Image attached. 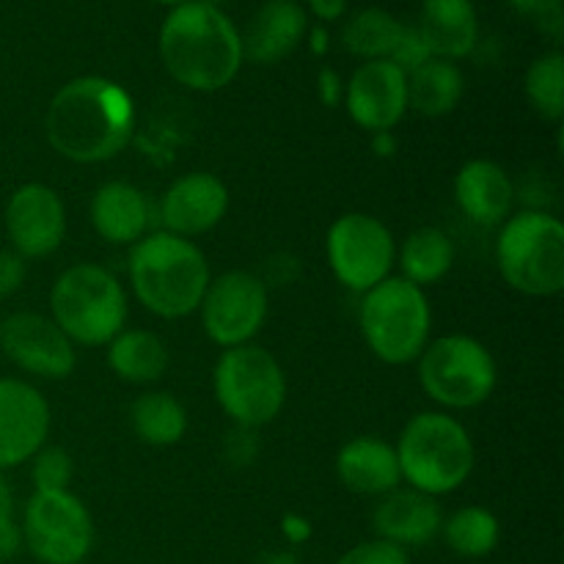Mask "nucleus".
Instances as JSON below:
<instances>
[{"mask_svg":"<svg viewBox=\"0 0 564 564\" xmlns=\"http://www.w3.org/2000/svg\"><path fill=\"white\" fill-rule=\"evenodd\" d=\"M47 141L72 163H105L127 149L135 132L130 91L108 77H75L55 91L44 119Z\"/></svg>","mask_w":564,"mask_h":564,"instance_id":"nucleus-1","label":"nucleus"},{"mask_svg":"<svg viewBox=\"0 0 564 564\" xmlns=\"http://www.w3.org/2000/svg\"><path fill=\"white\" fill-rule=\"evenodd\" d=\"M160 58L165 72L191 91H220L246 61L242 39L224 9L187 0L169 11L160 25Z\"/></svg>","mask_w":564,"mask_h":564,"instance_id":"nucleus-2","label":"nucleus"},{"mask_svg":"<svg viewBox=\"0 0 564 564\" xmlns=\"http://www.w3.org/2000/svg\"><path fill=\"white\" fill-rule=\"evenodd\" d=\"M130 286L147 312L182 319L198 312L213 273L202 248L171 231H152L130 248Z\"/></svg>","mask_w":564,"mask_h":564,"instance_id":"nucleus-3","label":"nucleus"},{"mask_svg":"<svg viewBox=\"0 0 564 564\" xmlns=\"http://www.w3.org/2000/svg\"><path fill=\"white\" fill-rule=\"evenodd\" d=\"M402 482L433 499L455 494L477 466V446L460 419L446 411L416 413L397 441Z\"/></svg>","mask_w":564,"mask_h":564,"instance_id":"nucleus-4","label":"nucleus"},{"mask_svg":"<svg viewBox=\"0 0 564 564\" xmlns=\"http://www.w3.org/2000/svg\"><path fill=\"white\" fill-rule=\"evenodd\" d=\"M50 317L75 347H102L124 330L127 292L102 264H72L50 290Z\"/></svg>","mask_w":564,"mask_h":564,"instance_id":"nucleus-5","label":"nucleus"},{"mask_svg":"<svg viewBox=\"0 0 564 564\" xmlns=\"http://www.w3.org/2000/svg\"><path fill=\"white\" fill-rule=\"evenodd\" d=\"M358 325L367 347L380 361L405 367L422 356L433 334L427 292L402 275H389L361 295Z\"/></svg>","mask_w":564,"mask_h":564,"instance_id":"nucleus-6","label":"nucleus"},{"mask_svg":"<svg viewBox=\"0 0 564 564\" xmlns=\"http://www.w3.org/2000/svg\"><path fill=\"white\" fill-rule=\"evenodd\" d=\"M496 264L507 284L529 297L564 290V226L543 209H523L501 224Z\"/></svg>","mask_w":564,"mask_h":564,"instance_id":"nucleus-7","label":"nucleus"},{"mask_svg":"<svg viewBox=\"0 0 564 564\" xmlns=\"http://www.w3.org/2000/svg\"><path fill=\"white\" fill-rule=\"evenodd\" d=\"M213 391L220 411L246 430L275 422L286 402V378L279 358L259 345L229 347L213 372Z\"/></svg>","mask_w":564,"mask_h":564,"instance_id":"nucleus-8","label":"nucleus"},{"mask_svg":"<svg viewBox=\"0 0 564 564\" xmlns=\"http://www.w3.org/2000/svg\"><path fill=\"white\" fill-rule=\"evenodd\" d=\"M419 361V386L446 411H471L494 397L499 367L488 347L466 334L430 339Z\"/></svg>","mask_w":564,"mask_h":564,"instance_id":"nucleus-9","label":"nucleus"},{"mask_svg":"<svg viewBox=\"0 0 564 564\" xmlns=\"http://www.w3.org/2000/svg\"><path fill=\"white\" fill-rule=\"evenodd\" d=\"M20 534L22 545L42 564H80L94 545V521L72 490H33Z\"/></svg>","mask_w":564,"mask_h":564,"instance_id":"nucleus-10","label":"nucleus"},{"mask_svg":"<svg viewBox=\"0 0 564 564\" xmlns=\"http://www.w3.org/2000/svg\"><path fill=\"white\" fill-rule=\"evenodd\" d=\"M330 273L345 290L369 292L389 279L397 262V242L389 226L369 213H345L325 237Z\"/></svg>","mask_w":564,"mask_h":564,"instance_id":"nucleus-11","label":"nucleus"},{"mask_svg":"<svg viewBox=\"0 0 564 564\" xmlns=\"http://www.w3.org/2000/svg\"><path fill=\"white\" fill-rule=\"evenodd\" d=\"M270 312V292L262 275L248 270H229L209 281L202 297L204 334L209 341L229 347L251 345Z\"/></svg>","mask_w":564,"mask_h":564,"instance_id":"nucleus-12","label":"nucleus"},{"mask_svg":"<svg viewBox=\"0 0 564 564\" xmlns=\"http://www.w3.org/2000/svg\"><path fill=\"white\" fill-rule=\"evenodd\" d=\"M0 350L33 378L64 380L77 367V347L69 336L36 312H14L0 323Z\"/></svg>","mask_w":564,"mask_h":564,"instance_id":"nucleus-13","label":"nucleus"},{"mask_svg":"<svg viewBox=\"0 0 564 564\" xmlns=\"http://www.w3.org/2000/svg\"><path fill=\"white\" fill-rule=\"evenodd\" d=\"M6 237L22 259H44L66 237V207L58 193L42 182L20 185L6 202Z\"/></svg>","mask_w":564,"mask_h":564,"instance_id":"nucleus-14","label":"nucleus"},{"mask_svg":"<svg viewBox=\"0 0 564 564\" xmlns=\"http://www.w3.org/2000/svg\"><path fill=\"white\" fill-rule=\"evenodd\" d=\"M345 108L361 130L389 132L408 113V75L389 58L364 61L345 86Z\"/></svg>","mask_w":564,"mask_h":564,"instance_id":"nucleus-15","label":"nucleus"},{"mask_svg":"<svg viewBox=\"0 0 564 564\" xmlns=\"http://www.w3.org/2000/svg\"><path fill=\"white\" fill-rule=\"evenodd\" d=\"M50 405L36 386L0 378V471L31 463L47 444Z\"/></svg>","mask_w":564,"mask_h":564,"instance_id":"nucleus-16","label":"nucleus"},{"mask_svg":"<svg viewBox=\"0 0 564 564\" xmlns=\"http://www.w3.org/2000/svg\"><path fill=\"white\" fill-rule=\"evenodd\" d=\"M229 213V187L209 171H191L171 182L158 204L163 231L193 240L213 231Z\"/></svg>","mask_w":564,"mask_h":564,"instance_id":"nucleus-17","label":"nucleus"},{"mask_svg":"<svg viewBox=\"0 0 564 564\" xmlns=\"http://www.w3.org/2000/svg\"><path fill=\"white\" fill-rule=\"evenodd\" d=\"M444 512L438 501L413 488H397L380 496L372 512V527L380 540L400 549H422L441 534Z\"/></svg>","mask_w":564,"mask_h":564,"instance_id":"nucleus-18","label":"nucleus"},{"mask_svg":"<svg viewBox=\"0 0 564 564\" xmlns=\"http://www.w3.org/2000/svg\"><path fill=\"white\" fill-rule=\"evenodd\" d=\"M308 33V17L295 0H268L248 22L242 39V55L253 64H279L295 53Z\"/></svg>","mask_w":564,"mask_h":564,"instance_id":"nucleus-19","label":"nucleus"},{"mask_svg":"<svg viewBox=\"0 0 564 564\" xmlns=\"http://www.w3.org/2000/svg\"><path fill=\"white\" fill-rule=\"evenodd\" d=\"M455 202L471 224L490 229L512 215L516 185L494 160H468L455 176Z\"/></svg>","mask_w":564,"mask_h":564,"instance_id":"nucleus-20","label":"nucleus"},{"mask_svg":"<svg viewBox=\"0 0 564 564\" xmlns=\"http://www.w3.org/2000/svg\"><path fill=\"white\" fill-rule=\"evenodd\" d=\"M94 231L110 246H135L141 237L149 235L152 226V207L143 196L141 187L130 182H105L97 187L88 207Z\"/></svg>","mask_w":564,"mask_h":564,"instance_id":"nucleus-21","label":"nucleus"},{"mask_svg":"<svg viewBox=\"0 0 564 564\" xmlns=\"http://www.w3.org/2000/svg\"><path fill=\"white\" fill-rule=\"evenodd\" d=\"M336 477L347 490L361 496H386L402 485L397 449L378 435H358L336 455Z\"/></svg>","mask_w":564,"mask_h":564,"instance_id":"nucleus-22","label":"nucleus"},{"mask_svg":"<svg viewBox=\"0 0 564 564\" xmlns=\"http://www.w3.org/2000/svg\"><path fill=\"white\" fill-rule=\"evenodd\" d=\"M416 28L433 58L457 61L477 47L479 20L471 0H424Z\"/></svg>","mask_w":564,"mask_h":564,"instance_id":"nucleus-23","label":"nucleus"},{"mask_svg":"<svg viewBox=\"0 0 564 564\" xmlns=\"http://www.w3.org/2000/svg\"><path fill=\"white\" fill-rule=\"evenodd\" d=\"M169 347L158 334L143 328H124L108 341V367L124 383L149 386L169 369Z\"/></svg>","mask_w":564,"mask_h":564,"instance_id":"nucleus-24","label":"nucleus"},{"mask_svg":"<svg viewBox=\"0 0 564 564\" xmlns=\"http://www.w3.org/2000/svg\"><path fill=\"white\" fill-rule=\"evenodd\" d=\"M402 279L416 286H433L455 268V242L438 226H424L411 231L397 248V262Z\"/></svg>","mask_w":564,"mask_h":564,"instance_id":"nucleus-25","label":"nucleus"},{"mask_svg":"<svg viewBox=\"0 0 564 564\" xmlns=\"http://www.w3.org/2000/svg\"><path fill=\"white\" fill-rule=\"evenodd\" d=\"M466 80L455 61L430 58L408 75V108L427 119H441L460 105Z\"/></svg>","mask_w":564,"mask_h":564,"instance_id":"nucleus-26","label":"nucleus"},{"mask_svg":"<svg viewBox=\"0 0 564 564\" xmlns=\"http://www.w3.org/2000/svg\"><path fill=\"white\" fill-rule=\"evenodd\" d=\"M130 424L147 446H174L187 433V411L169 391H147L130 408Z\"/></svg>","mask_w":564,"mask_h":564,"instance_id":"nucleus-27","label":"nucleus"},{"mask_svg":"<svg viewBox=\"0 0 564 564\" xmlns=\"http://www.w3.org/2000/svg\"><path fill=\"white\" fill-rule=\"evenodd\" d=\"M441 534H444L446 545H449L457 556L482 560V556L494 554L496 545H499L501 527L499 518H496L488 507L471 505L452 512V516L441 523Z\"/></svg>","mask_w":564,"mask_h":564,"instance_id":"nucleus-28","label":"nucleus"},{"mask_svg":"<svg viewBox=\"0 0 564 564\" xmlns=\"http://www.w3.org/2000/svg\"><path fill=\"white\" fill-rule=\"evenodd\" d=\"M402 22L383 9H361L341 28V44L347 53L364 61L391 58L397 42H400Z\"/></svg>","mask_w":564,"mask_h":564,"instance_id":"nucleus-29","label":"nucleus"},{"mask_svg":"<svg viewBox=\"0 0 564 564\" xmlns=\"http://www.w3.org/2000/svg\"><path fill=\"white\" fill-rule=\"evenodd\" d=\"M527 97L543 119L562 121L564 116V58L562 53H545L529 66Z\"/></svg>","mask_w":564,"mask_h":564,"instance_id":"nucleus-30","label":"nucleus"},{"mask_svg":"<svg viewBox=\"0 0 564 564\" xmlns=\"http://www.w3.org/2000/svg\"><path fill=\"white\" fill-rule=\"evenodd\" d=\"M72 477H75V463L72 455L61 446H42L31 457V479L33 490L50 494V490H69Z\"/></svg>","mask_w":564,"mask_h":564,"instance_id":"nucleus-31","label":"nucleus"},{"mask_svg":"<svg viewBox=\"0 0 564 564\" xmlns=\"http://www.w3.org/2000/svg\"><path fill=\"white\" fill-rule=\"evenodd\" d=\"M336 564H411L408 551L386 540H369V543L352 545L347 554H341Z\"/></svg>","mask_w":564,"mask_h":564,"instance_id":"nucleus-32","label":"nucleus"},{"mask_svg":"<svg viewBox=\"0 0 564 564\" xmlns=\"http://www.w3.org/2000/svg\"><path fill=\"white\" fill-rule=\"evenodd\" d=\"M22 549L20 523L14 521V494L0 471V562L11 560Z\"/></svg>","mask_w":564,"mask_h":564,"instance_id":"nucleus-33","label":"nucleus"},{"mask_svg":"<svg viewBox=\"0 0 564 564\" xmlns=\"http://www.w3.org/2000/svg\"><path fill=\"white\" fill-rule=\"evenodd\" d=\"M433 58V53H430L427 42H424V36L419 33L416 25H405L400 33V42H397L394 53H391V64L400 66L405 75H411V72H416L419 66L427 64V61Z\"/></svg>","mask_w":564,"mask_h":564,"instance_id":"nucleus-34","label":"nucleus"},{"mask_svg":"<svg viewBox=\"0 0 564 564\" xmlns=\"http://www.w3.org/2000/svg\"><path fill=\"white\" fill-rule=\"evenodd\" d=\"M518 14L529 17L549 36H562V0H510Z\"/></svg>","mask_w":564,"mask_h":564,"instance_id":"nucleus-35","label":"nucleus"},{"mask_svg":"<svg viewBox=\"0 0 564 564\" xmlns=\"http://www.w3.org/2000/svg\"><path fill=\"white\" fill-rule=\"evenodd\" d=\"M28 275V259H22L17 251H0V301L11 297L22 290Z\"/></svg>","mask_w":564,"mask_h":564,"instance_id":"nucleus-36","label":"nucleus"},{"mask_svg":"<svg viewBox=\"0 0 564 564\" xmlns=\"http://www.w3.org/2000/svg\"><path fill=\"white\" fill-rule=\"evenodd\" d=\"M317 86H319V99H323L328 108H336V105L341 102V97H345V83H341V77L336 75V69H330V66H325V69L319 72Z\"/></svg>","mask_w":564,"mask_h":564,"instance_id":"nucleus-37","label":"nucleus"},{"mask_svg":"<svg viewBox=\"0 0 564 564\" xmlns=\"http://www.w3.org/2000/svg\"><path fill=\"white\" fill-rule=\"evenodd\" d=\"M281 532H284V538L290 540L292 545H301L312 538V523L303 516H297V512H290V516H284V521H281Z\"/></svg>","mask_w":564,"mask_h":564,"instance_id":"nucleus-38","label":"nucleus"},{"mask_svg":"<svg viewBox=\"0 0 564 564\" xmlns=\"http://www.w3.org/2000/svg\"><path fill=\"white\" fill-rule=\"evenodd\" d=\"M308 9L317 20L323 22H336L345 17L347 0H308Z\"/></svg>","mask_w":564,"mask_h":564,"instance_id":"nucleus-39","label":"nucleus"},{"mask_svg":"<svg viewBox=\"0 0 564 564\" xmlns=\"http://www.w3.org/2000/svg\"><path fill=\"white\" fill-rule=\"evenodd\" d=\"M372 149H375V154H378V158H394V152H397L394 130L372 132Z\"/></svg>","mask_w":564,"mask_h":564,"instance_id":"nucleus-40","label":"nucleus"},{"mask_svg":"<svg viewBox=\"0 0 564 564\" xmlns=\"http://www.w3.org/2000/svg\"><path fill=\"white\" fill-rule=\"evenodd\" d=\"M257 564H306V562L297 560V556L290 554V551H268V554L259 556Z\"/></svg>","mask_w":564,"mask_h":564,"instance_id":"nucleus-41","label":"nucleus"},{"mask_svg":"<svg viewBox=\"0 0 564 564\" xmlns=\"http://www.w3.org/2000/svg\"><path fill=\"white\" fill-rule=\"evenodd\" d=\"M308 33H312L314 53H325V50H328V33H325L323 28H314V31H308Z\"/></svg>","mask_w":564,"mask_h":564,"instance_id":"nucleus-42","label":"nucleus"},{"mask_svg":"<svg viewBox=\"0 0 564 564\" xmlns=\"http://www.w3.org/2000/svg\"><path fill=\"white\" fill-rule=\"evenodd\" d=\"M154 3H163V6H171V9H176V6L187 3V0H154Z\"/></svg>","mask_w":564,"mask_h":564,"instance_id":"nucleus-43","label":"nucleus"},{"mask_svg":"<svg viewBox=\"0 0 564 564\" xmlns=\"http://www.w3.org/2000/svg\"><path fill=\"white\" fill-rule=\"evenodd\" d=\"M202 3H207V6H215V9H220V6H224V3H229V0H202Z\"/></svg>","mask_w":564,"mask_h":564,"instance_id":"nucleus-44","label":"nucleus"}]
</instances>
